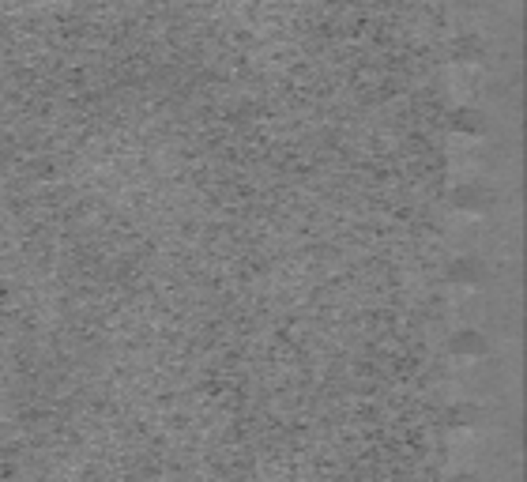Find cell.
<instances>
[{"instance_id":"cell-2","label":"cell","mask_w":527,"mask_h":482,"mask_svg":"<svg viewBox=\"0 0 527 482\" xmlns=\"http://www.w3.org/2000/svg\"><path fill=\"white\" fill-rule=\"evenodd\" d=\"M452 279L456 283H478L482 279V264L478 261H456L452 264Z\"/></svg>"},{"instance_id":"cell-4","label":"cell","mask_w":527,"mask_h":482,"mask_svg":"<svg viewBox=\"0 0 527 482\" xmlns=\"http://www.w3.org/2000/svg\"><path fill=\"white\" fill-rule=\"evenodd\" d=\"M452 350H459V355H482L486 343L475 336V332H467V336H456L452 339Z\"/></svg>"},{"instance_id":"cell-3","label":"cell","mask_w":527,"mask_h":482,"mask_svg":"<svg viewBox=\"0 0 527 482\" xmlns=\"http://www.w3.org/2000/svg\"><path fill=\"white\" fill-rule=\"evenodd\" d=\"M452 128H464V132H482V114H475V109H456L452 114Z\"/></svg>"},{"instance_id":"cell-1","label":"cell","mask_w":527,"mask_h":482,"mask_svg":"<svg viewBox=\"0 0 527 482\" xmlns=\"http://www.w3.org/2000/svg\"><path fill=\"white\" fill-rule=\"evenodd\" d=\"M486 200H489V192L478 189V185H464V189L456 192V203H459V208H467V211H482Z\"/></svg>"}]
</instances>
